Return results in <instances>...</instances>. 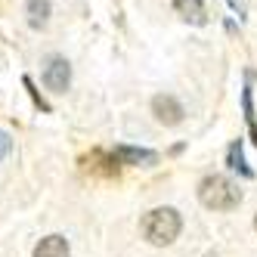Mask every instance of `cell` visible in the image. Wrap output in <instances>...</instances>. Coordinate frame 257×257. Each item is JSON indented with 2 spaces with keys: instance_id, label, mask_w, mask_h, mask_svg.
<instances>
[{
  "instance_id": "obj_1",
  "label": "cell",
  "mask_w": 257,
  "mask_h": 257,
  "mask_svg": "<svg viewBox=\"0 0 257 257\" xmlns=\"http://www.w3.org/2000/svg\"><path fill=\"white\" fill-rule=\"evenodd\" d=\"M198 198H201V205L211 208V211H232V208H238V201H242V189H238L229 177L211 174L198 183Z\"/></svg>"
},
{
  "instance_id": "obj_2",
  "label": "cell",
  "mask_w": 257,
  "mask_h": 257,
  "mask_svg": "<svg viewBox=\"0 0 257 257\" xmlns=\"http://www.w3.org/2000/svg\"><path fill=\"white\" fill-rule=\"evenodd\" d=\"M140 229L149 245H171L183 229V220L174 208H155L140 220Z\"/></svg>"
},
{
  "instance_id": "obj_3",
  "label": "cell",
  "mask_w": 257,
  "mask_h": 257,
  "mask_svg": "<svg viewBox=\"0 0 257 257\" xmlns=\"http://www.w3.org/2000/svg\"><path fill=\"white\" fill-rule=\"evenodd\" d=\"M44 84L53 93H65L68 84H71V65L65 56H50L44 65Z\"/></svg>"
},
{
  "instance_id": "obj_4",
  "label": "cell",
  "mask_w": 257,
  "mask_h": 257,
  "mask_svg": "<svg viewBox=\"0 0 257 257\" xmlns=\"http://www.w3.org/2000/svg\"><path fill=\"white\" fill-rule=\"evenodd\" d=\"M152 115H155L158 124L174 127V124L183 121V115H186V112H183V105H180L177 96H171V93H158V96L152 99Z\"/></svg>"
},
{
  "instance_id": "obj_5",
  "label": "cell",
  "mask_w": 257,
  "mask_h": 257,
  "mask_svg": "<svg viewBox=\"0 0 257 257\" xmlns=\"http://www.w3.org/2000/svg\"><path fill=\"white\" fill-rule=\"evenodd\" d=\"M112 158L118 164H143V168H149V164L158 161V155L152 149H137V146H118Z\"/></svg>"
},
{
  "instance_id": "obj_6",
  "label": "cell",
  "mask_w": 257,
  "mask_h": 257,
  "mask_svg": "<svg viewBox=\"0 0 257 257\" xmlns=\"http://www.w3.org/2000/svg\"><path fill=\"white\" fill-rule=\"evenodd\" d=\"M174 10L180 19H186L192 25H205L208 22V10H205V0H174Z\"/></svg>"
},
{
  "instance_id": "obj_7",
  "label": "cell",
  "mask_w": 257,
  "mask_h": 257,
  "mask_svg": "<svg viewBox=\"0 0 257 257\" xmlns=\"http://www.w3.org/2000/svg\"><path fill=\"white\" fill-rule=\"evenodd\" d=\"M34 257H71L68 242L62 235H47V238H41V245L34 248Z\"/></svg>"
},
{
  "instance_id": "obj_8",
  "label": "cell",
  "mask_w": 257,
  "mask_h": 257,
  "mask_svg": "<svg viewBox=\"0 0 257 257\" xmlns=\"http://www.w3.org/2000/svg\"><path fill=\"white\" fill-rule=\"evenodd\" d=\"M25 13H28V25L34 31L47 28V22H50V0H28Z\"/></svg>"
},
{
  "instance_id": "obj_9",
  "label": "cell",
  "mask_w": 257,
  "mask_h": 257,
  "mask_svg": "<svg viewBox=\"0 0 257 257\" xmlns=\"http://www.w3.org/2000/svg\"><path fill=\"white\" fill-rule=\"evenodd\" d=\"M229 168L232 171H238L242 177H254V171L245 164V152H242V140H235L232 146H229Z\"/></svg>"
},
{
  "instance_id": "obj_10",
  "label": "cell",
  "mask_w": 257,
  "mask_h": 257,
  "mask_svg": "<svg viewBox=\"0 0 257 257\" xmlns=\"http://www.w3.org/2000/svg\"><path fill=\"white\" fill-rule=\"evenodd\" d=\"M22 84L28 87V93H31V99H34V105H41V108H44V112H50V105H47V102L41 99V93H38V90H34V81H31V78H22Z\"/></svg>"
},
{
  "instance_id": "obj_11",
  "label": "cell",
  "mask_w": 257,
  "mask_h": 257,
  "mask_svg": "<svg viewBox=\"0 0 257 257\" xmlns=\"http://www.w3.org/2000/svg\"><path fill=\"white\" fill-rule=\"evenodd\" d=\"M10 149H13V140H10V134H7V131H0V161H4V158L10 155Z\"/></svg>"
},
{
  "instance_id": "obj_12",
  "label": "cell",
  "mask_w": 257,
  "mask_h": 257,
  "mask_svg": "<svg viewBox=\"0 0 257 257\" xmlns=\"http://www.w3.org/2000/svg\"><path fill=\"white\" fill-rule=\"evenodd\" d=\"M226 4L232 7V13H238V19H245V16H248V10H245L242 0H226Z\"/></svg>"
},
{
  "instance_id": "obj_13",
  "label": "cell",
  "mask_w": 257,
  "mask_h": 257,
  "mask_svg": "<svg viewBox=\"0 0 257 257\" xmlns=\"http://www.w3.org/2000/svg\"><path fill=\"white\" fill-rule=\"evenodd\" d=\"M254 229H257V214H254Z\"/></svg>"
}]
</instances>
